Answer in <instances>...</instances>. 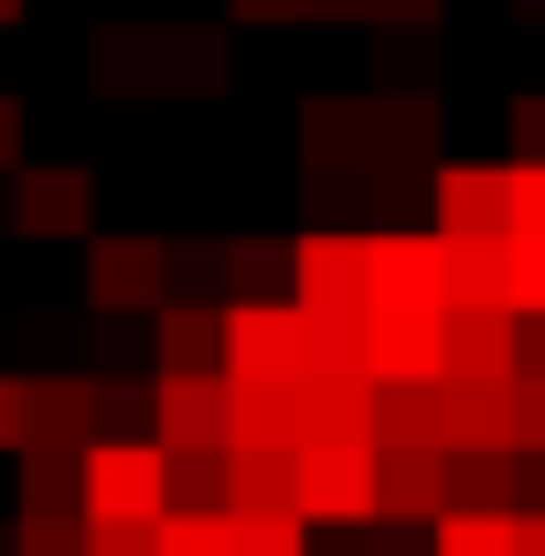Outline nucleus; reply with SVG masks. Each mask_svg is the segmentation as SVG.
<instances>
[{"label": "nucleus", "instance_id": "f257e3e1", "mask_svg": "<svg viewBox=\"0 0 545 556\" xmlns=\"http://www.w3.org/2000/svg\"><path fill=\"white\" fill-rule=\"evenodd\" d=\"M225 375L236 386H300L310 375V300L300 289L289 300H268V289L225 300Z\"/></svg>", "mask_w": 545, "mask_h": 556}, {"label": "nucleus", "instance_id": "f03ea898", "mask_svg": "<svg viewBox=\"0 0 545 556\" xmlns=\"http://www.w3.org/2000/svg\"><path fill=\"white\" fill-rule=\"evenodd\" d=\"M375 428H310L300 439V514L310 525H375Z\"/></svg>", "mask_w": 545, "mask_h": 556}, {"label": "nucleus", "instance_id": "7ed1b4c3", "mask_svg": "<svg viewBox=\"0 0 545 556\" xmlns=\"http://www.w3.org/2000/svg\"><path fill=\"white\" fill-rule=\"evenodd\" d=\"M86 514H139V525H161L172 514V439L150 428H107V439H86Z\"/></svg>", "mask_w": 545, "mask_h": 556}, {"label": "nucleus", "instance_id": "20e7f679", "mask_svg": "<svg viewBox=\"0 0 545 556\" xmlns=\"http://www.w3.org/2000/svg\"><path fill=\"white\" fill-rule=\"evenodd\" d=\"M97 86H225V33H97Z\"/></svg>", "mask_w": 545, "mask_h": 556}, {"label": "nucleus", "instance_id": "39448f33", "mask_svg": "<svg viewBox=\"0 0 545 556\" xmlns=\"http://www.w3.org/2000/svg\"><path fill=\"white\" fill-rule=\"evenodd\" d=\"M289 289L310 300V321H353V311H375V236L310 225V236L289 247Z\"/></svg>", "mask_w": 545, "mask_h": 556}, {"label": "nucleus", "instance_id": "423d86ee", "mask_svg": "<svg viewBox=\"0 0 545 556\" xmlns=\"http://www.w3.org/2000/svg\"><path fill=\"white\" fill-rule=\"evenodd\" d=\"M182 289V257L172 236H86V300L118 321V311H161Z\"/></svg>", "mask_w": 545, "mask_h": 556}, {"label": "nucleus", "instance_id": "0eeeda50", "mask_svg": "<svg viewBox=\"0 0 545 556\" xmlns=\"http://www.w3.org/2000/svg\"><path fill=\"white\" fill-rule=\"evenodd\" d=\"M11 225L43 236V247H86L97 236V182L75 161H22L11 172Z\"/></svg>", "mask_w": 545, "mask_h": 556}, {"label": "nucleus", "instance_id": "6e6552de", "mask_svg": "<svg viewBox=\"0 0 545 556\" xmlns=\"http://www.w3.org/2000/svg\"><path fill=\"white\" fill-rule=\"evenodd\" d=\"M375 525H439L449 514V450L428 439H375Z\"/></svg>", "mask_w": 545, "mask_h": 556}, {"label": "nucleus", "instance_id": "1a4fd4ad", "mask_svg": "<svg viewBox=\"0 0 545 556\" xmlns=\"http://www.w3.org/2000/svg\"><path fill=\"white\" fill-rule=\"evenodd\" d=\"M428 204L449 236H503L514 225V161H428Z\"/></svg>", "mask_w": 545, "mask_h": 556}, {"label": "nucleus", "instance_id": "9d476101", "mask_svg": "<svg viewBox=\"0 0 545 556\" xmlns=\"http://www.w3.org/2000/svg\"><path fill=\"white\" fill-rule=\"evenodd\" d=\"M150 428H161L172 450H225V428H236V375H161V386H150Z\"/></svg>", "mask_w": 545, "mask_h": 556}, {"label": "nucleus", "instance_id": "9b49d317", "mask_svg": "<svg viewBox=\"0 0 545 556\" xmlns=\"http://www.w3.org/2000/svg\"><path fill=\"white\" fill-rule=\"evenodd\" d=\"M375 300H428V311H449L439 225H385V236H375Z\"/></svg>", "mask_w": 545, "mask_h": 556}, {"label": "nucleus", "instance_id": "f8f14e48", "mask_svg": "<svg viewBox=\"0 0 545 556\" xmlns=\"http://www.w3.org/2000/svg\"><path fill=\"white\" fill-rule=\"evenodd\" d=\"M150 343H161V375H225V300H161Z\"/></svg>", "mask_w": 545, "mask_h": 556}, {"label": "nucleus", "instance_id": "ddd939ff", "mask_svg": "<svg viewBox=\"0 0 545 556\" xmlns=\"http://www.w3.org/2000/svg\"><path fill=\"white\" fill-rule=\"evenodd\" d=\"M439 268H449V311L460 300H514V225L503 236H449L439 225Z\"/></svg>", "mask_w": 545, "mask_h": 556}, {"label": "nucleus", "instance_id": "4468645a", "mask_svg": "<svg viewBox=\"0 0 545 556\" xmlns=\"http://www.w3.org/2000/svg\"><path fill=\"white\" fill-rule=\"evenodd\" d=\"M33 439H54V450L107 439V396H97V375H43V386H33Z\"/></svg>", "mask_w": 545, "mask_h": 556}, {"label": "nucleus", "instance_id": "2eb2a0df", "mask_svg": "<svg viewBox=\"0 0 545 556\" xmlns=\"http://www.w3.org/2000/svg\"><path fill=\"white\" fill-rule=\"evenodd\" d=\"M428 556H524V525L492 514V503H449V514L428 525Z\"/></svg>", "mask_w": 545, "mask_h": 556}, {"label": "nucleus", "instance_id": "dca6fc26", "mask_svg": "<svg viewBox=\"0 0 545 556\" xmlns=\"http://www.w3.org/2000/svg\"><path fill=\"white\" fill-rule=\"evenodd\" d=\"M225 535H236V556H310L300 535H310V514H278V503H225Z\"/></svg>", "mask_w": 545, "mask_h": 556}, {"label": "nucleus", "instance_id": "f3484780", "mask_svg": "<svg viewBox=\"0 0 545 556\" xmlns=\"http://www.w3.org/2000/svg\"><path fill=\"white\" fill-rule=\"evenodd\" d=\"M11 556H86V503H22L11 514Z\"/></svg>", "mask_w": 545, "mask_h": 556}, {"label": "nucleus", "instance_id": "a211bd4d", "mask_svg": "<svg viewBox=\"0 0 545 556\" xmlns=\"http://www.w3.org/2000/svg\"><path fill=\"white\" fill-rule=\"evenodd\" d=\"M161 556H236L225 503H172V514H161Z\"/></svg>", "mask_w": 545, "mask_h": 556}, {"label": "nucleus", "instance_id": "6ab92c4d", "mask_svg": "<svg viewBox=\"0 0 545 556\" xmlns=\"http://www.w3.org/2000/svg\"><path fill=\"white\" fill-rule=\"evenodd\" d=\"M332 22H364V33H428L439 0H332Z\"/></svg>", "mask_w": 545, "mask_h": 556}, {"label": "nucleus", "instance_id": "aec40b11", "mask_svg": "<svg viewBox=\"0 0 545 556\" xmlns=\"http://www.w3.org/2000/svg\"><path fill=\"white\" fill-rule=\"evenodd\" d=\"M86 556H161V525H139V514H86Z\"/></svg>", "mask_w": 545, "mask_h": 556}, {"label": "nucleus", "instance_id": "412c9836", "mask_svg": "<svg viewBox=\"0 0 545 556\" xmlns=\"http://www.w3.org/2000/svg\"><path fill=\"white\" fill-rule=\"evenodd\" d=\"M514 311H545V225H514Z\"/></svg>", "mask_w": 545, "mask_h": 556}, {"label": "nucleus", "instance_id": "4be33fe9", "mask_svg": "<svg viewBox=\"0 0 545 556\" xmlns=\"http://www.w3.org/2000/svg\"><path fill=\"white\" fill-rule=\"evenodd\" d=\"M236 22H332V0H225Z\"/></svg>", "mask_w": 545, "mask_h": 556}, {"label": "nucleus", "instance_id": "5701e85b", "mask_svg": "<svg viewBox=\"0 0 545 556\" xmlns=\"http://www.w3.org/2000/svg\"><path fill=\"white\" fill-rule=\"evenodd\" d=\"M22 439H33V386L0 375V450H22Z\"/></svg>", "mask_w": 545, "mask_h": 556}, {"label": "nucleus", "instance_id": "b1692460", "mask_svg": "<svg viewBox=\"0 0 545 556\" xmlns=\"http://www.w3.org/2000/svg\"><path fill=\"white\" fill-rule=\"evenodd\" d=\"M514 161H545V97H514Z\"/></svg>", "mask_w": 545, "mask_h": 556}, {"label": "nucleus", "instance_id": "393cba45", "mask_svg": "<svg viewBox=\"0 0 545 556\" xmlns=\"http://www.w3.org/2000/svg\"><path fill=\"white\" fill-rule=\"evenodd\" d=\"M22 139H33V118H22V97H0V182H11V172H22V161H33V150H22Z\"/></svg>", "mask_w": 545, "mask_h": 556}, {"label": "nucleus", "instance_id": "a878e982", "mask_svg": "<svg viewBox=\"0 0 545 556\" xmlns=\"http://www.w3.org/2000/svg\"><path fill=\"white\" fill-rule=\"evenodd\" d=\"M514 225H545V161H514Z\"/></svg>", "mask_w": 545, "mask_h": 556}, {"label": "nucleus", "instance_id": "bb28decb", "mask_svg": "<svg viewBox=\"0 0 545 556\" xmlns=\"http://www.w3.org/2000/svg\"><path fill=\"white\" fill-rule=\"evenodd\" d=\"M514 417H524V450H545V375H514Z\"/></svg>", "mask_w": 545, "mask_h": 556}, {"label": "nucleus", "instance_id": "cd10ccee", "mask_svg": "<svg viewBox=\"0 0 545 556\" xmlns=\"http://www.w3.org/2000/svg\"><path fill=\"white\" fill-rule=\"evenodd\" d=\"M514 22H545V0H514Z\"/></svg>", "mask_w": 545, "mask_h": 556}, {"label": "nucleus", "instance_id": "c85d7f7f", "mask_svg": "<svg viewBox=\"0 0 545 556\" xmlns=\"http://www.w3.org/2000/svg\"><path fill=\"white\" fill-rule=\"evenodd\" d=\"M0 22H22V0H0Z\"/></svg>", "mask_w": 545, "mask_h": 556}]
</instances>
